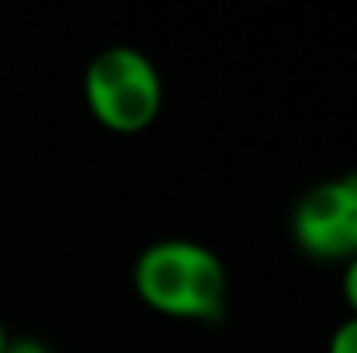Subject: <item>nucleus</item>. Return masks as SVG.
<instances>
[{
	"instance_id": "39448f33",
	"label": "nucleus",
	"mask_w": 357,
	"mask_h": 353,
	"mask_svg": "<svg viewBox=\"0 0 357 353\" xmlns=\"http://www.w3.org/2000/svg\"><path fill=\"white\" fill-rule=\"evenodd\" d=\"M340 295H344L351 315H357V256L344 263V274H340Z\"/></svg>"
},
{
	"instance_id": "f03ea898",
	"label": "nucleus",
	"mask_w": 357,
	"mask_h": 353,
	"mask_svg": "<svg viewBox=\"0 0 357 353\" xmlns=\"http://www.w3.org/2000/svg\"><path fill=\"white\" fill-rule=\"evenodd\" d=\"M84 104L108 132H146L163 111V77L142 49L108 45L84 70Z\"/></svg>"
},
{
	"instance_id": "7ed1b4c3",
	"label": "nucleus",
	"mask_w": 357,
	"mask_h": 353,
	"mask_svg": "<svg viewBox=\"0 0 357 353\" xmlns=\"http://www.w3.org/2000/svg\"><path fill=\"white\" fill-rule=\"evenodd\" d=\"M291 239L316 263L357 256V170L312 184L291 208Z\"/></svg>"
},
{
	"instance_id": "20e7f679",
	"label": "nucleus",
	"mask_w": 357,
	"mask_h": 353,
	"mask_svg": "<svg viewBox=\"0 0 357 353\" xmlns=\"http://www.w3.org/2000/svg\"><path fill=\"white\" fill-rule=\"evenodd\" d=\"M326 353H357V315H347V319L330 333Z\"/></svg>"
},
{
	"instance_id": "423d86ee",
	"label": "nucleus",
	"mask_w": 357,
	"mask_h": 353,
	"mask_svg": "<svg viewBox=\"0 0 357 353\" xmlns=\"http://www.w3.org/2000/svg\"><path fill=\"white\" fill-rule=\"evenodd\" d=\"M3 353H52V350L42 340H35V336H21V340H7Z\"/></svg>"
},
{
	"instance_id": "0eeeda50",
	"label": "nucleus",
	"mask_w": 357,
	"mask_h": 353,
	"mask_svg": "<svg viewBox=\"0 0 357 353\" xmlns=\"http://www.w3.org/2000/svg\"><path fill=\"white\" fill-rule=\"evenodd\" d=\"M7 340H10V336H7V329H3V322H0V353H3V347H7Z\"/></svg>"
},
{
	"instance_id": "f257e3e1",
	"label": "nucleus",
	"mask_w": 357,
	"mask_h": 353,
	"mask_svg": "<svg viewBox=\"0 0 357 353\" xmlns=\"http://www.w3.org/2000/svg\"><path fill=\"white\" fill-rule=\"evenodd\" d=\"M139 301L174 322H219L229 301V274L219 253L195 239L149 242L132 267Z\"/></svg>"
}]
</instances>
